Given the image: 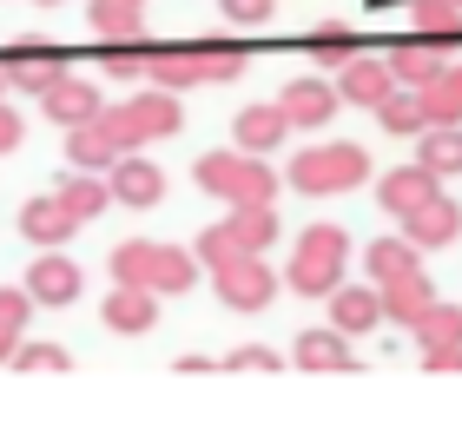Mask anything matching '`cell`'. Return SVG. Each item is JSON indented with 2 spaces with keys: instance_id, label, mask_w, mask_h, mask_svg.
Here are the masks:
<instances>
[{
  "instance_id": "obj_1",
  "label": "cell",
  "mask_w": 462,
  "mask_h": 436,
  "mask_svg": "<svg viewBox=\"0 0 462 436\" xmlns=\"http://www.w3.org/2000/svg\"><path fill=\"white\" fill-rule=\"evenodd\" d=\"M106 264H113V284H145L159 298H179V291L199 284V252L159 245V238H125V245H113Z\"/></svg>"
},
{
  "instance_id": "obj_2",
  "label": "cell",
  "mask_w": 462,
  "mask_h": 436,
  "mask_svg": "<svg viewBox=\"0 0 462 436\" xmlns=\"http://www.w3.org/2000/svg\"><path fill=\"white\" fill-rule=\"evenodd\" d=\"M370 179V153L350 139H330V145H304L291 153L284 165V185H298L304 199H337V192H356Z\"/></svg>"
},
{
  "instance_id": "obj_3",
  "label": "cell",
  "mask_w": 462,
  "mask_h": 436,
  "mask_svg": "<svg viewBox=\"0 0 462 436\" xmlns=\"http://www.w3.org/2000/svg\"><path fill=\"white\" fill-rule=\"evenodd\" d=\"M344 272H350V232L344 225H304L298 252L284 264V284L298 298H330L344 284Z\"/></svg>"
},
{
  "instance_id": "obj_4",
  "label": "cell",
  "mask_w": 462,
  "mask_h": 436,
  "mask_svg": "<svg viewBox=\"0 0 462 436\" xmlns=\"http://www.w3.org/2000/svg\"><path fill=\"white\" fill-rule=\"evenodd\" d=\"M192 172H199L205 192L225 199V205H271V199H278V185H284L264 165V153H238V145H231V153H205Z\"/></svg>"
},
{
  "instance_id": "obj_5",
  "label": "cell",
  "mask_w": 462,
  "mask_h": 436,
  "mask_svg": "<svg viewBox=\"0 0 462 436\" xmlns=\"http://www.w3.org/2000/svg\"><path fill=\"white\" fill-rule=\"evenodd\" d=\"M245 60L231 47H152L145 60V79L165 93H185V87H225V79H238Z\"/></svg>"
},
{
  "instance_id": "obj_6",
  "label": "cell",
  "mask_w": 462,
  "mask_h": 436,
  "mask_svg": "<svg viewBox=\"0 0 462 436\" xmlns=\"http://www.w3.org/2000/svg\"><path fill=\"white\" fill-rule=\"evenodd\" d=\"M278 245V212L271 205H231V212L212 225V232H199V264H225L238 252H271Z\"/></svg>"
},
{
  "instance_id": "obj_7",
  "label": "cell",
  "mask_w": 462,
  "mask_h": 436,
  "mask_svg": "<svg viewBox=\"0 0 462 436\" xmlns=\"http://www.w3.org/2000/svg\"><path fill=\"white\" fill-rule=\"evenodd\" d=\"M99 119L113 126V139L125 145V153H145L152 139H172V133H179V99L165 93V87H152V93H139V99H119V107H106Z\"/></svg>"
},
{
  "instance_id": "obj_8",
  "label": "cell",
  "mask_w": 462,
  "mask_h": 436,
  "mask_svg": "<svg viewBox=\"0 0 462 436\" xmlns=\"http://www.w3.org/2000/svg\"><path fill=\"white\" fill-rule=\"evenodd\" d=\"M212 291L225 311H264L278 298V272L264 264V252H238V258L212 264Z\"/></svg>"
},
{
  "instance_id": "obj_9",
  "label": "cell",
  "mask_w": 462,
  "mask_h": 436,
  "mask_svg": "<svg viewBox=\"0 0 462 436\" xmlns=\"http://www.w3.org/2000/svg\"><path fill=\"white\" fill-rule=\"evenodd\" d=\"M0 67H7V87H14V93L40 99L60 73H67V47H60V40H40V33H20L14 53L0 60Z\"/></svg>"
},
{
  "instance_id": "obj_10",
  "label": "cell",
  "mask_w": 462,
  "mask_h": 436,
  "mask_svg": "<svg viewBox=\"0 0 462 436\" xmlns=\"http://www.w3.org/2000/svg\"><path fill=\"white\" fill-rule=\"evenodd\" d=\"M79 291H87V272H79L73 258H60V245H47V252L27 264V298L40 311H67Z\"/></svg>"
},
{
  "instance_id": "obj_11",
  "label": "cell",
  "mask_w": 462,
  "mask_h": 436,
  "mask_svg": "<svg viewBox=\"0 0 462 436\" xmlns=\"http://www.w3.org/2000/svg\"><path fill=\"white\" fill-rule=\"evenodd\" d=\"M79 232V212L60 192H33L27 205H20V238L33 245V252H47V245H67Z\"/></svg>"
},
{
  "instance_id": "obj_12",
  "label": "cell",
  "mask_w": 462,
  "mask_h": 436,
  "mask_svg": "<svg viewBox=\"0 0 462 436\" xmlns=\"http://www.w3.org/2000/svg\"><path fill=\"white\" fill-rule=\"evenodd\" d=\"M278 107H284V119H291V133H318V126L337 119L344 93L330 87V79H291V87L278 93Z\"/></svg>"
},
{
  "instance_id": "obj_13",
  "label": "cell",
  "mask_w": 462,
  "mask_h": 436,
  "mask_svg": "<svg viewBox=\"0 0 462 436\" xmlns=\"http://www.w3.org/2000/svg\"><path fill=\"white\" fill-rule=\"evenodd\" d=\"M106 185H113V205H125V212H152V205L165 199V172L145 153H119Z\"/></svg>"
},
{
  "instance_id": "obj_14",
  "label": "cell",
  "mask_w": 462,
  "mask_h": 436,
  "mask_svg": "<svg viewBox=\"0 0 462 436\" xmlns=\"http://www.w3.org/2000/svg\"><path fill=\"white\" fill-rule=\"evenodd\" d=\"M436 192H443V179H436L423 159H410V165H396V172L376 179V205H383L390 218H410L416 205H430Z\"/></svg>"
},
{
  "instance_id": "obj_15",
  "label": "cell",
  "mask_w": 462,
  "mask_h": 436,
  "mask_svg": "<svg viewBox=\"0 0 462 436\" xmlns=\"http://www.w3.org/2000/svg\"><path fill=\"white\" fill-rule=\"evenodd\" d=\"M99 324H106L113 338H145V330L159 324V291H145V284H113L106 304H99Z\"/></svg>"
},
{
  "instance_id": "obj_16",
  "label": "cell",
  "mask_w": 462,
  "mask_h": 436,
  "mask_svg": "<svg viewBox=\"0 0 462 436\" xmlns=\"http://www.w3.org/2000/svg\"><path fill=\"white\" fill-rule=\"evenodd\" d=\"M337 93H344V107H383V99L396 93V73H390V60H364V53H350L344 67H337Z\"/></svg>"
},
{
  "instance_id": "obj_17",
  "label": "cell",
  "mask_w": 462,
  "mask_h": 436,
  "mask_svg": "<svg viewBox=\"0 0 462 436\" xmlns=\"http://www.w3.org/2000/svg\"><path fill=\"white\" fill-rule=\"evenodd\" d=\"M403 238L416 245V252H443V245H456V238H462V205L436 192L430 205H416V212L403 218Z\"/></svg>"
},
{
  "instance_id": "obj_18",
  "label": "cell",
  "mask_w": 462,
  "mask_h": 436,
  "mask_svg": "<svg viewBox=\"0 0 462 436\" xmlns=\"http://www.w3.org/2000/svg\"><path fill=\"white\" fill-rule=\"evenodd\" d=\"M330 324H337L344 330V338H364V330H376V318H383V291H376V284H337V291H330Z\"/></svg>"
},
{
  "instance_id": "obj_19",
  "label": "cell",
  "mask_w": 462,
  "mask_h": 436,
  "mask_svg": "<svg viewBox=\"0 0 462 436\" xmlns=\"http://www.w3.org/2000/svg\"><path fill=\"white\" fill-rule=\"evenodd\" d=\"M40 113L60 119V126H79V119H99L106 107H99V93H93V79H79V73H60L47 93H40Z\"/></svg>"
},
{
  "instance_id": "obj_20",
  "label": "cell",
  "mask_w": 462,
  "mask_h": 436,
  "mask_svg": "<svg viewBox=\"0 0 462 436\" xmlns=\"http://www.w3.org/2000/svg\"><path fill=\"white\" fill-rule=\"evenodd\" d=\"M284 139H291V119H284L278 99H271V107H245L231 119V145H238V153H278Z\"/></svg>"
},
{
  "instance_id": "obj_21",
  "label": "cell",
  "mask_w": 462,
  "mask_h": 436,
  "mask_svg": "<svg viewBox=\"0 0 462 436\" xmlns=\"http://www.w3.org/2000/svg\"><path fill=\"white\" fill-rule=\"evenodd\" d=\"M125 145L113 139L106 119H79V126H67V159L79 165V172H113Z\"/></svg>"
},
{
  "instance_id": "obj_22",
  "label": "cell",
  "mask_w": 462,
  "mask_h": 436,
  "mask_svg": "<svg viewBox=\"0 0 462 436\" xmlns=\"http://www.w3.org/2000/svg\"><path fill=\"white\" fill-rule=\"evenodd\" d=\"M383 291V318H396L403 330H416V318L436 304V284H430V272L416 264V272H403V278H390V284H376Z\"/></svg>"
},
{
  "instance_id": "obj_23",
  "label": "cell",
  "mask_w": 462,
  "mask_h": 436,
  "mask_svg": "<svg viewBox=\"0 0 462 436\" xmlns=\"http://www.w3.org/2000/svg\"><path fill=\"white\" fill-rule=\"evenodd\" d=\"M291 364H304V370H356L350 338H344L337 324H324V330H298V344H291Z\"/></svg>"
},
{
  "instance_id": "obj_24",
  "label": "cell",
  "mask_w": 462,
  "mask_h": 436,
  "mask_svg": "<svg viewBox=\"0 0 462 436\" xmlns=\"http://www.w3.org/2000/svg\"><path fill=\"white\" fill-rule=\"evenodd\" d=\"M443 67H449V53L436 47V40H423V33H416V40H403V47L390 53V73H396V87H430V79L443 73Z\"/></svg>"
},
{
  "instance_id": "obj_25",
  "label": "cell",
  "mask_w": 462,
  "mask_h": 436,
  "mask_svg": "<svg viewBox=\"0 0 462 436\" xmlns=\"http://www.w3.org/2000/svg\"><path fill=\"white\" fill-rule=\"evenodd\" d=\"M87 27L99 40H139L145 33V7L139 0H87Z\"/></svg>"
},
{
  "instance_id": "obj_26",
  "label": "cell",
  "mask_w": 462,
  "mask_h": 436,
  "mask_svg": "<svg viewBox=\"0 0 462 436\" xmlns=\"http://www.w3.org/2000/svg\"><path fill=\"white\" fill-rule=\"evenodd\" d=\"M416 93H423V107H430V126H462V60H449V67Z\"/></svg>"
},
{
  "instance_id": "obj_27",
  "label": "cell",
  "mask_w": 462,
  "mask_h": 436,
  "mask_svg": "<svg viewBox=\"0 0 462 436\" xmlns=\"http://www.w3.org/2000/svg\"><path fill=\"white\" fill-rule=\"evenodd\" d=\"M53 192H60V199H67L73 212H79V225H87V218H99V212L113 205V185H106V172H79V165H73V172L60 179V185H53Z\"/></svg>"
},
{
  "instance_id": "obj_28",
  "label": "cell",
  "mask_w": 462,
  "mask_h": 436,
  "mask_svg": "<svg viewBox=\"0 0 462 436\" xmlns=\"http://www.w3.org/2000/svg\"><path fill=\"white\" fill-rule=\"evenodd\" d=\"M376 126H383V133H396V139H416V133L430 126L423 93H416V87H396V93L383 99V107H376Z\"/></svg>"
},
{
  "instance_id": "obj_29",
  "label": "cell",
  "mask_w": 462,
  "mask_h": 436,
  "mask_svg": "<svg viewBox=\"0 0 462 436\" xmlns=\"http://www.w3.org/2000/svg\"><path fill=\"white\" fill-rule=\"evenodd\" d=\"M416 159H423L436 179H456L462 172V126H423L416 133Z\"/></svg>"
},
{
  "instance_id": "obj_30",
  "label": "cell",
  "mask_w": 462,
  "mask_h": 436,
  "mask_svg": "<svg viewBox=\"0 0 462 436\" xmlns=\"http://www.w3.org/2000/svg\"><path fill=\"white\" fill-rule=\"evenodd\" d=\"M416 264H423V252H416L410 238H376L370 252H364V272H370V284H390V278L416 272Z\"/></svg>"
},
{
  "instance_id": "obj_31",
  "label": "cell",
  "mask_w": 462,
  "mask_h": 436,
  "mask_svg": "<svg viewBox=\"0 0 462 436\" xmlns=\"http://www.w3.org/2000/svg\"><path fill=\"white\" fill-rule=\"evenodd\" d=\"M410 27L436 47H449V40H462V7L456 0H410Z\"/></svg>"
},
{
  "instance_id": "obj_32",
  "label": "cell",
  "mask_w": 462,
  "mask_h": 436,
  "mask_svg": "<svg viewBox=\"0 0 462 436\" xmlns=\"http://www.w3.org/2000/svg\"><path fill=\"white\" fill-rule=\"evenodd\" d=\"M416 344H423V350H436V344H462V311L436 298L423 318H416Z\"/></svg>"
},
{
  "instance_id": "obj_33",
  "label": "cell",
  "mask_w": 462,
  "mask_h": 436,
  "mask_svg": "<svg viewBox=\"0 0 462 436\" xmlns=\"http://www.w3.org/2000/svg\"><path fill=\"white\" fill-rule=\"evenodd\" d=\"M310 53H318L324 67H344V60L356 53V33L344 27V20H318V27H310Z\"/></svg>"
},
{
  "instance_id": "obj_34",
  "label": "cell",
  "mask_w": 462,
  "mask_h": 436,
  "mask_svg": "<svg viewBox=\"0 0 462 436\" xmlns=\"http://www.w3.org/2000/svg\"><path fill=\"white\" fill-rule=\"evenodd\" d=\"M145 60H152V47H139V40H113L106 47V79H145Z\"/></svg>"
},
{
  "instance_id": "obj_35",
  "label": "cell",
  "mask_w": 462,
  "mask_h": 436,
  "mask_svg": "<svg viewBox=\"0 0 462 436\" xmlns=\"http://www.w3.org/2000/svg\"><path fill=\"white\" fill-rule=\"evenodd\" d=\"M14 370H73L67 344H14Z\"/></svg>"
},
{
  "instance_id": "obj_36",
  "label": "cell",
  "mask_w": 462,
  "mask_h": 436,
  "mask_svg": "<svg viewBox=\"0 0 462 436\" xmlns=\"http://www.w3.org/2000/svg\"><path fill=\"white\" fill-rule=\"evenodd\" d=\"M218 7H225L231 27H264V20L278 14V0H218Z\"/></svg>"
},
{
  "instance_id": "obj_37",
  "label": "cell",
  "mask_w": 462,
  "mask_h": 436,
  "mask_svg": "<svg viewBox=\"0 0 462 436\" xmlns=\"http://www.w3.org/2000/svg\"><path fill=\"white\" fill-rule=\"evenodd\" d=\"M225 370H284V364H278V350H271V344H238L225 357Z\"/></svg>"
},
{
  "instance_id": "obj_38",
  "label": "cell",
  "mask_w": 462,
  "mask_h": 436,
  "mask_svg": "<svg viewBox=\"0 0 462 436\" xmlns=\"http://www.w3.org/2000/svg\"><path fill=\"white\" fill-rule=\"evenodd\" d=\"M423 370H436V377L462 370V344H436V350H423Z\"/></svg>"
},
{
  "instance_id": "obj_39",
  "label": "cell",
  "mask_w": 462,
  "mask_h": 436,
  "mask_svg": "<svg viewBox=\"0 0 462 436\" xmlns=\"http://www.w3.org/2000/svg\"><path fill=\"white\" fill-rule=\"evenodd\" d=\"M20 133H27V126H20V113L7 107V99H0V153H14V145H20Z\"/></svg>"
},
{
  "instance_id": "obj_40",
  "label": "cell",
  "mask_w": 462,
  "mask_h": 436,
  "mask_svg": "<svg viewBox=\"0 0 462 436\" xmlns=\"http://www.w3.org/2000/svg\"><path fill=\"white\" fill-rule=\"evenodd\" d=\"M20 330H27V324H14L7 311H0V364H14V344H20Z\"/></svg>"
},
{
  "instance_id": "obj_41",
  "label": "cell",
  "mask_w": 462,
  "mask_h": 436,
  "mask_svg": "<svg viewBox=\"0 0 462 436\" xmlns=\"http://www.w3.org/2000/svg\"><path fill=\"white\" fill-rule=\"evenodd\" d=\"M172 370H185V377H199V370H218V364H212V357H199V350H185V357H179Z\"/></svg>"
},
{
  "instance_id": "obj_42",
  "label": "cell",
  "mask_w": 462,
  "mask_h": 436,
  "mask_svg": "<svg viewBox=\"0 0 462 436\" xmlns=\"http://www.w3.org/2000/svg\"><path fill=\"white\" fill-rule=\"evenodd\" d=\"M370 7H376V14H390V7H410V0H370Z\"/></svg>"
},
{
  "instance_id": "obj_43",
  "label": "cell",
  "mask_w": 462,
  "mask_h": 436,
  "mask_svg": "<svg viewBox=\"0 0 462 436\" xmlns=\"http://www.w3.org/2000/svg\"><path fill=\"white\" fill-rule=\"evenodd\" d=\"M0 99H7V67H0Z\"/></svg>"
},
{
  "instance_id": "obj_44",
  "label": "cell",
  "mask_w": 462,
  "mask_h": 436,
  "mask_svg": "<svg viewBox=\"0 0 462 436\" xmlns=\"http://www.w3.org/2000/svg\"><path fill=\"white\" fill-rule=\"evenodd\" d=\"M40 7H60V0H40Z\"/></svg>"
},
{
  "instance_id": "obj_45",
  "label": "cell",
  "mask_w": 462,
  "mask_h": 436,
  "mask_svg": "<svg viewBox=\"0 0 462 436\" xmlns=\"http://www.w3.org/2000/svg\"><path fill=\"white\" fill-rule=\"evenodd\" d=\"M139 7H145V0H139Z\"/></svg>"
},
{
  "instance_id": "obj_46",
  "label": "cell",
  "mask_w": 462,
  "mask_h": 436,
  "mask_svg": "<svg viewBox=\"0 0 462 436\" xmlns=\"http://www.w3.org/2000/svg\"><path fill=\"white\" fill-rule=\"evenodd\" d=\"M456 7H462V0H456Z\"/></svg>"
}]
</instances>
